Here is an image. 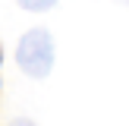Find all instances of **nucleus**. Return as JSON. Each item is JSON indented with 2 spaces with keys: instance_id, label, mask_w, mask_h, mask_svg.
Returning <instances> with one entry per match:
<instances>
[{
  "instance_id": "1",
  "label": "nucleus",
  "mask_w": 129,
  "mask_h": 126,
  "mask_svg": "<svg viewBox=\"0 0 129 126\" xmlns=\"http://www.w3.org/2000/svg\"><path fill=\"white\" fill-rule=\"evenodd\" d=\"M54 35L47 28H28L16 44V63L28 79H47L54 69Z\"/></svg>"
},
{
  "instance_id": "4",
  "label": "nucleus",
  "mask_w": 129,
  "mask_h": 126,
  "mask_svg": "<svg viewBox=\"0 0 129 126\" xmlns=\"http://www.w3.org/2000/svg\"><path fill=\"white\" fill-rule=\"evenodd\" d=\"M120 3H123V6H129V0H120Z\"/></svg>"
},
{
  "instance_id": "2",
  "label": "nucleus",
  "mask_w": 129,
  "mask_h": 126,
  "mask_svg": "<svg viewBox=\"0 0 129 126\" xmlns=\"http://www.w3.org/2000/svg\"><path fill=\"white\" fill-rule=\"evenodd\" d=\"M19 6H22L25 13H47L50 6L57 3V0H16Z\"/></svg>"
},
{
  "instance_id": "3",
  "label": "nucleus",
  "mask_w": 129,
  "mask_h": 126,
  "mask_svg": "<svg viewBox=\"0 0 129 126\" xmlns=\"http://www.w3.org/2000/svg\"><path fill=\"white\" fill-rule=\"evenodd\" d=\"M10 126H35V120H28V117H16V120H10Z\"/></svg>"
}]
</instances>
